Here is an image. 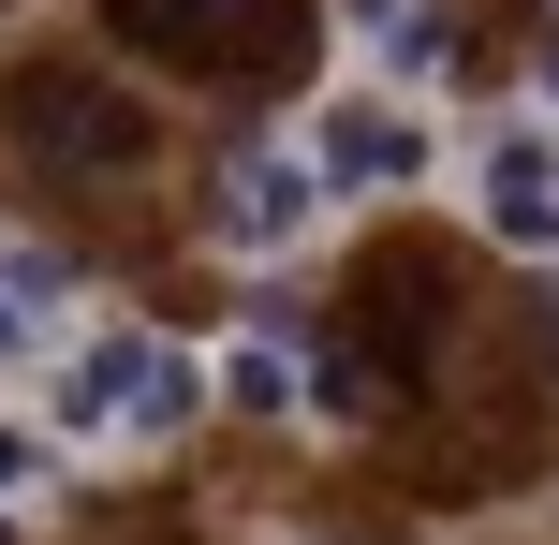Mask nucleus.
<instances>
[{
    "instance_id": "1",
    "label": "nucleus",
    "mask_w": 559,
    "mask_h": 545,
    "mask_svg": "<svg viewBox=\"0 0 559 545\" xmlns=\"http://www.w3.org/2000/svg\"><path fill=\"white\" fill-rule=\"evenodd\" d=\"M118 45L163 59V74H206V88H265V74H295L309 0H118Z\"/></svg>"
},
{
    "instance_id": "2",
    "label": "nucleus",
    "mask_w": 559,
    "mask_h": 545,
    "mask_svg": "<svg viewBox=\"0 0 559 545\" xmlns=\"http://www.w3.org/2000/svg\"><path fill=\"white\" fill-rule=\"evenodd\" d=\"M15 147H29V163H59V177H133L147 147H163V118H147L118 74L29 59V74H15Z\"/></svg>"
},
{
    "instance_id": "3",
    "label": "nucleus",
    "mask_w": 559,
    "mask_h": 545,
    "mask_svg": "<svg viewBox=\"0 0 559 545\" xmlns=\"http://www.w3.org/2000/svg\"><path fill=\"white\" fill-rule=\"evenodd\" d=\"M206 369L177 340H74V369H59V428H104V442H147V428H192Z\"/></svg>"
},
{
    "instance_id": "4",
    "label": "nucleus",
    "mask_w": 559,
    "mask_h": 545,
    "mask_svg": "<svg viewBox=\"0 0 559 545\" xmlns=\"http://www.w3.org/2000/svg\"><path fill=\"white\" fill-rule=\"evenodd\" d=\"M354 295H368V340H383L397 369H427V354L456 340V265H442V251H413V236H383Z\"/></svg>"
},
{
    "instance_id": "5",
    "label": "nucleus",
    "mask_w": 559,
    "mask_h": 545,
    "mask_svg": "<svg viewBox=\"0 0 559 545\" xmlns=\"http://www.w3.org/2000/svg\"><path fill=\"white\" fill-rule=\"evenodd\" d=\"M309 177L324 192H383V177H427V133L397 104H324L309 118Z\"/></svg>"
},
{
    "instance_id": "6",
    "label": "nucleus",
    "mask_w": 559,
    "mask_h": 545,
    "mask_svg": "<svg viewBox=\"0 0 559 545\" xmlns=\"http://www.w3.org/2000/svg\"><path fill=\"white\" fill-rule=\"evenodd\" d=\"M324 206V177H309V147H251V163L222 177V236L236 251H280V236Z\"/></svg>"
},
{
    "instance_id": "7",
    "label": "nucleus",
    "mask_w": 559,
    "mask_h": 545,
    "mask_svg": "<svg viewBox=\"0 0 559 545\" xmlns=\"http://www.w3.org/2000/svg\"><path fill=\"white\" fill-rule=\"evenodd\" d=\"M486 236L559 251V147L545 133H501V147H486Z\"/></svg>"
},
{
    "instance_id": "8",
    "label": "nucleus",
    "mask_w": 559,
    "mask_h": 545,
    "mask_svg": "<svg viewBox=\"0 0 559 545\" xmlns=\"http://www.w3.org/2000/svg\"><path fill=\"white\" fill-rule=\"evenodd\" d=\"M45 310H59V265L0 236V354H29V340H45Z\"/></svg>"
},
{
    "instance_id": "9",
    "label": "nucleus",
    "mask_w": 559,
    "mask_h": 545,
    "mask_svg": "<svg viewBox=\"0 0 559 545\" xmlns=\"http://www.w3.org/2000/svg\"><path fill=\"white\" fill-rule=\"evenodd\" d=\"M222 383H236V399H251V413H295V399H309V369H295V354H280V340H251V354H236Z\"/></svg>"
},
{
    "instance_id": "10",
    "label": "nucleus",
    "mask_w": 559,
    "mask_h": 545,
    "mask_svg": "<svg viewBox=\"0 0 559 545\" xmlns=\"http://www.w3.org/2000/svg\"><path fill=\"white\" fill-rule=\"evenodd\" d=\"M29 487V428H0V501H15Z\"/></svg>"
},
{
    "instance_id": "11",
    "label": "nucleus",
    "mask_w": 559,
    "mask_h": 545,
    "mask_svg": "<svg viewBox=\"0 0 559 545\" xmlns=\"http://www.w3.org/2000/svg\"><path fill=\"white\" fill-rule=\"evenodd\" d=\"M545 88H559V45H545Z\"/></svg>"
},
{
    "instance_id": "12",
    "label": "nucleus",
    "mask_w": 559,
    "mask_h": 545,
    "mask_svg": "<svg viewBox=\"0 0 559 545\" xmlns=\"http://www.w3.org/2000/svg\"><path fill=\"white\" fill-rule=\"evenodd\" d=\"M0 545H15V531H0Z\"/></svg>"
}]
</instances>
